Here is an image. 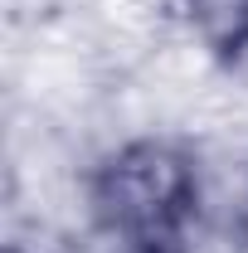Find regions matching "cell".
I'll list each match as a JSON object with an SVG mask.
<instances>
[{
	"instance_id": "obj_1",
	"label": "cell",
	"mask_w": 248,
	"mask_h": 253,
	"mask_svg": "<svg viewBox=\"0 0 248 253\" xmlns=\"http://www.w3.org/2000/svg\"><path fill=\"white\" fill-rule=\"evenodd\" d=\"M88 200L107 239L126 253H180L200 214V170L180 141H126L88 180Z\"/></svg>"
},
{
	"instance_id": "obj_2",
	"label": "cell",
	"mask_w": 248,
	"mask_h": 253,
	"mask_svg": "<svg viewBox=\"0 0 248 253\" xmlns=\"http://www.w3.org/2000/svg\"><path fill=\"white\" fill-rule=\"evenodd\" d=\"M190 30L219 63H239L248 54V0H180Z\"/></svg>"
}]
</instances>
